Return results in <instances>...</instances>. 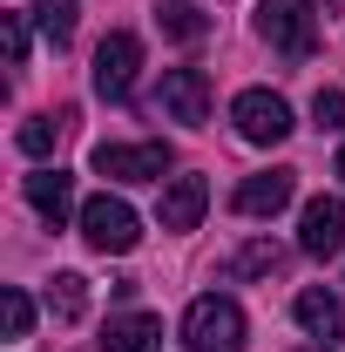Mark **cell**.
<instances>
[{
  "mask_svg": "<svg viewBox=\"0 0 345 352\" xmlns=\"http://www.w3.org/2000/svg\"><path fill=\"white\" fill-rule=\"evenodd\" d=\"M230 122H237L244 142H258V149H278L285 135L298 129V122H291V102H285L278 88H244V95L230 102Z\"/></svg>",
  "mask_w": 345,
  "mask_h": 352,
  "instance_id": "obj_3",
  "label": "cell"
},
{
  "mask_svg": "<svg viewBox=\"0 0 345 352\" xmlns=\"http://www.w3.org/2000/svg\"><path fill=\"white\" fill-rule=\"evenodd\" d=\"M291 318H298L318 346H339V339H345V298L325 292V285H304L298 298H291Z\"/></svg>",
  "mask_w": 345,
  "mask_h": 352,
  "instance_id": "obj_9",
  "label": "cell"
},
{
  "mask_svg": "<svg viewBox=\"0 0 345 352\" xmlns=\"http://www.w3.org/2000/svg\"><path fill=\"white\" fill-rule=\"evenodd\" d=\"M156 109H163L170 122L203 129V122H210V75H203V68H170L163 88H156Z\"/></svg>",
  "mask_w": 345,
  "mask_h": 352,
  "instance_id": "obj_6",
  "label": "cell"
},
{
  "mask_svg": "<svg viewBox=\"0 0 345 352\" xmlns=\"http://www.w3.org/2000/svg\"><path fill=\"white\" fill-rule=\"evenodd\" d=\"M291 197H298V170H264V176H244L230 204H237V217H278Z\"/></svg>",
  "mask_w": 345,
  "mask_h": 352,
  "instance_id": "obj_10",
  "label": "cell"
},
{
  "mask_svg": "<svg viewBox=\"0 0 345 352\" xmlns=\"http://www.w3.org/2000/svg\"><path fill=\"white\" fill-rule=\"evenodd\" d=\"M47 311H54L61 325H75L88 311V278L82 271H54V278H47Z\"/></svg>",
  "mask_w": 345,
  "mask_h": 352,
  "instance_id": "obj_15",
  "label": "cell"
},
{
  "mask_svg": "<svg viewBox=\"0 0 345 352\" xmlns=\"http://www.w3.org/2000/svg\"><path fill=\"white\" fill-rule=\"evenodd\" d=\"M278 264H285V251H278V244H244V251L230 258V278H271Z\"/></svg>",
  "mask_w": 345,
  "mask_h": 352,
  "instance_id": "obj_18",
  "label": "cell"
},
{
  "mask_svg": "<svg viewBox=\"0 0 345 352\" xmlns=\"http://www.w3.org/2000/svg\"><path fill=\"white\" fill-rule=\"evenodd\" d=\"M210 210V183L203 176H170L163 183V204H156V223L163 230H197Z\"/></svg>",
  "mask_w": 345,
  "mask_h": 352,
  "instance_id": "obj_11",
  "label": "cell"
},
{
  "mask_svg": "<svg viewBox=\"0 0 345 352\" xmlns=\"http://www.w3.org/2000/svg\"><path fill=\"white\" fill-rule=\"evenodd\" d=\"M258 34L285 61H304L311 47H318V21H311V7L304 0H258Z\"/></svg>",
  "mask_w": 345,
  "mask_h": 352,
  "instance_id": "obj_4",
  "label": "cell"
},
{
  "mask_svg": "<svg viewBox=\"0 0 345 352\" xmlns=\"http://www.w3.org/2000/svg\"><path fill=\"white\" fill-rule=\"evenodd\" d=\"M298 352H332V346H298Z\"/></svg>",
  "mask_w": 345,
  "mask_h": 352,
  "instance_id": "obj_23",
  "label": "cell"
},
{
  "mask_svg": "<svg viewBox=\"0 0 345 352\" xmlns=\"http://www.w3.org/2000/svg\"><path fill=\"white\" fill-rule=\"evenodd\" d=\"M156 346H163V318H149V311H122L102 332V352H156Z\"/></svg>",
  "mask_w": 345,
  "mask_h": 352,
  "instance_id": "obj_13",
  "label": "cell"
},
{
  "mask_svg": "<svg viewBox=\"0 0 345 352\" xmlns=\"http://www.w3.org/2000/svg\"><path fill=\"white\" fill-rule=\"evenodd\" d=\"M135 68H142V41L135 34H109V41L95 47V95L102 102H129Z\"/></svg>",
  "mask_w": 345,
  "mask_h": 352,
  "instance_id": "obj_7",
  "label": "cell"
},
{
  "mask_svg": "<svg viewBox=\"0 0 345 352\" xmlns=\"http://www.w3.org/2000/svg\"><path fill=\"white\" fill-rule=\"evenodd\" d=\"M95 176H109V183H163V170H170V142H102L95 156Z\"/></svg>",
  "mask_w": 345,
  "mask_h": 352,
  "instance_id": "obj_5",
  "label": "cell"
},
{
  "mask_svg": "<svg viewBox=\"0 0 345 352\" xmlns=\"http://www.w3.org/2000/svg\"><path fill=\"white\" fill-rule=\"evenodd\" d=\"M82 237H88V251H102V258H122V251H135L142 244V217H135L122 197H88L82 204Z\"/></svg>",
  "mask_w": 345,
  "mask_h": 352,
  "instance_id": "obj_2",
  "label": "cell"
},
{
  "mask_svg": "<svg viewBox=\"0 0 345 352\" xmlns=\"http://www.w3.org/2000/svg\"><path fill=\"white\" fill-rule=\"evenodd\" d=\"M244 305L223 298V292H203L197 305L183 311V346L190 352H244Z\"/></svg>",
  "mask_w": 345,
  "mask_h": 352,
  "instance_id": "obj_1",
  "label": "cell"
},
{
  "mask_svg": "<svg viewBox=\"0 0 345 352\" xmlns=\"http://www.w3.org/2000/svg\"><path fill=\"white\" fill-rule=\"evenodd\" d=\"M0 325H7V339H27V332H34V298L7 285V292H0Z\"/></svg>",
  "mask_w": 345,
  "mask_h": 352,
  "instance_id": "obj_19",
  "label": "cell"
},
{
  "mask_svg": "<svg viewBox=\"0 0 345 352\" xmlns=\"http://www.w3.org/2000/svg\"><path fill=\"white\" fill-rule=\"evenodd\" d=\"M339 176H345V142H339Z\"/></svg>",
  "mask_w": 345,
  "mask_h": 352,
  "instance_id": "obj_24",
  "label": "cell"
},
{
  "mask_svg": "<svg viewBox=\"0 0 345 352\" xmlns=\"http://www.w3.org/2000/svg\"><path fill=\"white\" fill-rule=\"evenodd\" d=\"M34 21H41V34H47V47H68L75 41V0H34L27 7Z\"/></svg>",
  "mask_w": 345,
  "mask_h": 352,
  "instance_id": "obj_16",
  "label": "cell"
},
{
  "mask_svg": "<svg viewBox=\"0 0 345 352\" xmlns=\"http://www.w3.org/2000/svg\"><path fill=\"white\" fill-rule=\"evenodd\" d=\"M304 7H318V14H332V7H345V0H304Z\"/></svg>",
  "mask_w": 345,
  "mask_h": 352,
  "instance_id": "obj_22",
  "label": "cell"
},
{
  "mask_svg": "<svg viewBox=\"0 0 345 352\" xmlns=\"http://www.w3.org/2000/svg\"><path fill=\"white\" fill-rule=\"evenodd\" d=\"M61 129H68V116H27V122H21V135H14V142H21L27 156H47V149L61 142Z\"/></svg>",
  "mask_w": 345,
  "mask_h": 352,
  "instance_id": "obj_17",
  "label": "cell"
},
{
  "mask_svg": "<svg viewBox=\"0 0 345 352\" xmlns=\"http://www.w3.org/2000/svg\"><path fill=\"white\" fill-rule=\"evenodd\" d=\"M311 122L318 129H345V88H318L311 95Z\"/></svg>",
  "mask_w": 345,
  "mask_h": 352,
  "instance_id": "obj_20",
  "label": "cell"
},
{
  "mask_svg": "<svg viewBox=\"0 0 345 352\" xmlns=\"http://www.w3.org/2000/svg\"><path fill=\"white\" fill-rule=\"evenodd\" d=\"M27 204H34L54 230H61L68 217H82V210H75V176L68 170H34L27 176Z\"/></svg>",
  "mask_w": 345,
  "mask_h": 352,
  "instance_id": "obj_12",
  "label": "cell"
},
{
  "mask_svg": "<svg viewBox=\"0 0 345 352\" xmlns=\"http://www.w3.org/2000/svg\"><path fill=\"white\" fill-rule=\"evenodd\" d=\"M0 34H7V61L21 68V61H27V21H21V14H7V21H0Z\"/></svg>",
  "mask_w": 345,
  "mask_h": 352,
  "instance_id": "obj_21",
  "label": "cell"
},
{
  "mask_svg": "<svg viewBox=\"0 0 345 352\" xmlns=\"http://www.w3.org/2000/svg\"><path fill=\"white\" fill-rule=\"evenodd\" d=\"M156 28H163L170 41H203V34H210V14H203L197 0H163V7H156Z\"/></svg>",
  "mask_w": 345,
  "mask_h": 352,
  "instance_id": "obj_14",
  "label": "cell"
},
{
  "mask_svg": "<svg viewBox=\"0 0 345 352\" xmlns=\"http://www.w3.org/2000/svg\"><path fill=\"white\" fill-rule=\"evenodd\" d=\"M339 244H345V204L339 197H311L298 217V251L304 258H339Z\"/></svg>",
  "mask_w": 345,
  "mask_h": 352,
  "instance_id": "obj_8",
  "label": "cell"
}]
</instances>
